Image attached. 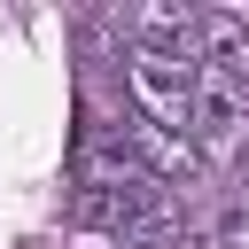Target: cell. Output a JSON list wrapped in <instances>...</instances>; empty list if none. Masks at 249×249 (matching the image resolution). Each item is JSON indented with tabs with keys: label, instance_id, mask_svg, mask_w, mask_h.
Segmentation results:
<instances>
[{
	"label": "cell",
	"instance_id": "6da1fadb",
	"mask_svg": "<svg viewBox=\"0 0 249 249\" xmlns=\"http://www.w3.org/2000/svg\"><path fill=\"white\" fill-rule=\"evenodd\" d=\"M124 93H132V117H148V124L195 140V54L124 47Z\"/></svg>",
	"mask_w": 249,
	"mask_h": 249
},
{
	"label": "cell",
	"instance_id": "3957f363",
	"mask_svg": "<svg viewBox=\"0 0 249 249\" xmlns=\"http://www.w3.org/2000/svg\"><path fill=\"white\" fill-rule=\"evenodd\" d=\"M218 249H249V210H233V218L218 226Z\"/></svg>",
	"mask_w": 249,
	"mask_h": 249
},
{
	"label": "cell",
	"instance_id": "7a4b0ae2",
	"mask_svg": "<svg viewBox=\"0 0 249 249\" xmlns=\"http://www.w3.org/2000/svg\"><path fill=\"white\" fill-rule=\"evenodd\" d=\"M117 148H124L132 171L156 179V187H187V179H202V163H210L187 132H163V124H148V117H132V124L117 132Z\"/></svg>",
	"mask_w": 249,
	"mask_h": 249
}]
</instances>
